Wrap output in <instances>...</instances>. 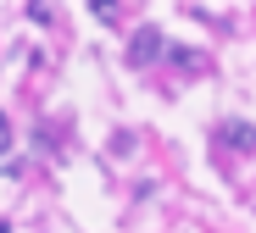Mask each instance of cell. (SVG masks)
Masks as SVG:
<instances>
[{"mask_svg": "<svg viewBox=\"0 0 256 233\" xmlns=\"http://www.w3.org/2000/svg\"><path fill=\"white\" fill-rule=\"evenodd\" d=\"M162 50H167L162 28H156V22H140V28H134V39H128V67H156V61H162Z\"/></svg>", "mask_w": 256, "mask_h": 233, "instance_id": "cell-1", "label": "cell"}, {"mask_svg": "<svg viewBox=\"0 0 256 233\" xmlns=\"http://www.w3.org/2000/svg\"><path fill=\"white\" fill-rule=\"evenodd\" d=\"M218 150L256 156V128H250V122H223V128H218Z\"/></svg>", "mask_w": 256, "mask_h": 233, "instance_id": "cell-2", "label": "cell"}, {"mask_svg": "<svg viewBox=\"0 0 256 233\" xmlns=\"http://www.w3.org/2000/svg\"><path fill=\"white\" fill-rule=\"evenodd\" d=\"M162 56H167V67H178V72H206V56H200V50H178V44H167Z\"/></svg>", "mask_w": 256, "mask_h": 233, "instance_id": "cell-3", "label": "cell"}, {"mask_svg": "<svg viewBox=\"0 0 256 233\" xmlns=\"http://www.w3.org/2000/svg\"><path fill=\"white\" fill-rule=\"evenodd\" d=\"M28 17L50 28V22H56V6H50V0H28Z\"/></svg>", "mask_w": 256, "mask_h": 233, "instance_id": "cell-4", "label": "cell"}, {"mask_svg": "<svg viewBox=\"0 0 256 233\" xmlns=\"http://www.w3.org/2000/svg\"><path fill=\"white\" fill-rule=\"evenodd\" d=\"M90 11H95V22H117V11H122V6H117V0H95Z\"/></svg>", "mask_w": 256, "mask_h": 233, "instance_id": "cell-5", "label": "cell"}, {"mask_svg": "<svg viewBox=\"0 0 256 233\" xmlns=\"http://www.w3.org/2000/svg\"><path fill=\"white\" fill-rule=\"evenodd\" d=\"M12 150V122H6V111H0V156Z\"/></svg>", "mask_w": 256, "mask_h": 233, "instance_id": "cell-6", "label": "cell"}]
</instances>
